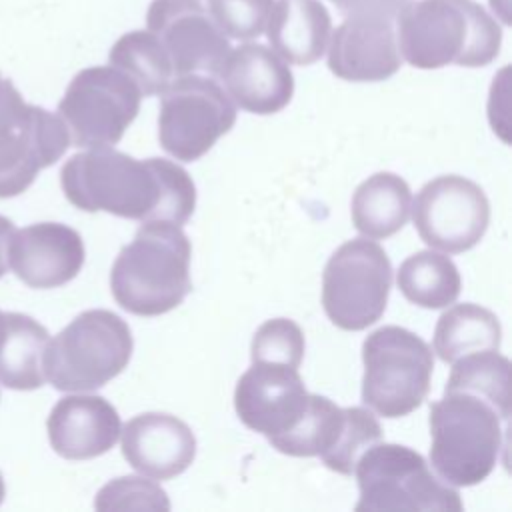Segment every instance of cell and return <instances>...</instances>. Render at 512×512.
Returning <instances> with one entry per match:
<instances>
[{
  "instance_id": "6da1fadb",
  "label": "cell",
  "mask_w": 512,
  "mask_h": 512,
  "mask_svg": "<svg viewBox=\"0 0 512 512\" xmlns=\"http://www.w3.org/2000/svg\"><path fill=\"white\" fill-rule=\"evenodd\" d=\"M66 200L84 212L186 224L196 208L190 174L166 158L138 160L112 146L74 154L60 170Z\"/></svg>"
},
{
  "instance_id": "7a4b0ae2",
  "label": "cell",
  "mask_w": 512,
  "mask_h": 512,
  "mask_svg": "<svg viewBox=\"0 0 512 512\" xmlns=\"http://www.w3.org/2000/svg\"><path fill=\"white\" fill-rule=\"evenodd\" d=\"M396 42L414 68H478L498 56L502 28L474 0H410L396 16Z\"/></svg>"
},
{
  "instance_id": "3957f363",
  "label": "cell",
  "mask_w": 512,
  "mask_h": 512,
  "mask_svg": "<svg viewBox=\"0 0 512 512\" xmlns=\"http://www.w3.org/2000/svg\"><path fill=\"white\" fill-rule=\"evenodd\" d=\"M192 246L182 226L146 220L126 244L110 270V290L120 308L136 316H160L192 290Z\"/></svg>"
},
{
  "instance_id": "277c9868",
  "label": "cell",
  "mask_w": 512,
  "mask_h": 512,
  "mask_svg": "<svg viewBox=\"0 0 512 512\" xmlns=\"http://www.w3.org/2000/svg\"><path fill=\"white\" fill-rule=\"evenodd\" d=\"M430 464L450 486H474L498 464L508 432V418L470 392L444 390L430 404Z\"/></svg>"
},
{
  "instance_id": "5b68a950",
  "label": "cell",
  "mask_w": 512,
  "mask_h": 512,
  "mask_svg": "<svg viewBox=\"0 0 512 512\" xmlns=\"http://www.w3.org/2000/svg\"><path fill=\"white\" fill-rule=\"evenodd\" d=\"M134 338L114 312H80L44 350V376L60 392H90L116 378L130 362Z\"/></svg>"
},
{
  "instance_id": "8992f818",
  "label": "cell",
  "mask_w": 512,
  "mask_h": 512,
  "mask_svg": "<svg viewBox=\"0 0 512 512\" xmlns=\"http://www.w3.org/2000/svg\"><path fill=\"white\" fill-rule=\"evenodd\" d=\"M360 500L356 512H462L454 486L442 482L416 450L392 444H372L354 468Z\"/></svg>"
},
{
  "instance_id": "52a82bcc",
  "label": "cell",
  "mask_w": 512,
  "mask_h": 512,
  "mask_svg": "<svg viewBox=\"0 0 512 512\" xmlns=\"http://www.w3.org/2000/svg\"><path fill=\"white\" fill-rule=\"evenodd\" d=\"M362 402L384 418H400L422 406L434 370L432 348L402 326H382L362 344Z\"/></svg>"
},
{
  "instance_id": "ba28073f",
  "label": "cell",
  "mask_w": 512,
  "mask_h": 512,
  "mask_svg": "<svg viewBox=\"0 0 512 512\" xmlns=\"http://www.w3.org/2000/svg\"><path fill=\"white\" fill-rule=\"evenodd\" d=\"M392 264L372 238L340 244L322 272V306L328 320L348 332L372 326L386 310Z\"/></svg>"
},
{
  "instance_id": "9c48e42d",
  "label": "cell",
  "mask_w": 512,
  "mask_h": 512,
  "mask_svg": "<svg viewBox=\"0 0 512 512\" xmlns=\"http://www.w3.org/2000/svg\"><path fill=\"white\" fill-rule=\"evenodd\" d=\"M68 146L62 118L26 104L14 82L0 74V198L22 194Z\"/></svg>"
},
{
  "instance_id": "30bf717a",
  "label": "cell",
  "mask_w": 512,
  "mask_h": 512,
  "mask_svg": "<svg viewBox=\"0 0 512 512\" xmlns=\"http://www.w3.org/2000/svg\"><path fill=\"white\" fill-rule=\"evenodd\" d=\"M142 92L136 82L114 66L80 70L58 102L70 146H114L140 110Z\"/></svg>"
},
{
  "instance_id": "8fae6325",
  "label": "cell",
  "mask_w": 512,
  "mask_h": 512,
  "mask_svg": "<svg viewBox=\"0 0 512 512\" xmlns=\"http://www.w3.org/2000/svg\"><path fill=\"white\" fill-rule=\"evenodd\" d=\"M160 96L158 140L176 160L202 158L236 122V104L210 76H176Z\"/></svg>"
},
{
  "instance_id": "7c38bea8",
  "label": "cell",
  "mask_w": 512,
  "mask_h": 512,
  "mask_svg": "<svg viewBox=\"0 0 512 512\" xmlns=\"http://www.w3.org/2000/svg\"><path fill=\"white\" fill-rule=\"evenodd\" d=\"M410 210L418 236L446 254L474 248L490 224V202L484 190L458 174L426 182Z\"/></svg>"
},
{
  "instance_id": "4fadbf2b",
  "label": "cell",
  "mask_w": 512,
  "mask_h": 512,
  "mask_svg": "<svg viewBox=\"0 0 512 512\" xmlns=\"http://www.w3.org/2000/svg\"><path fill=\"white\" fill-rule=\"evenodd\" d=\"M310 392L298 368L282 362H252L238 378L234 408L240 422L270 440L290 432L308 408Z\"/></svg>"
},
{
  "instance_id": "5bb4252c",
  "label": "cell",
  "mask_w": 512,
  "mask_h": 512,
  "mask_svg": "<svg viewBox=\"0 0 512 512\" xmlns=\"http://www.w3.org/2000/svg\"><path fill=\"white\" fill-rule=\"evenodd\" d=\"M146 26L164 44L174 76L192 72L216 76L230 52L228 36L198 0H152Z\"/></svg>"
},
{
  "instance_id": "9a60e30c",
  "label": "cell",
  "mask_w": 512,
  "mask_h": 512,
  "mask_svg": "<svg viewBox=\"0 0 512 512\" xmlns=\"http://www.w3.org/2000/svg\"><path fill=\"white\" fill-rule=\"evenodd\" d=\"M86 250L82 236L60 222H38L14 230L8 266L30 288H58L78 276Z\"/></svg>"
},
{
  "instance_id": "2e32d148",
  "label": "cell",
  "mask_w": 512,
  "mask_h": 512,
  "mask_svg": "<svg viewBox=\"0 0 512 512\" xmlns=\"http://www.w3.org/2000/svg\"><path fill=\"white\" fill-rule=\"evenodd\" d=\"M328 42V68L348 82L388 80L402 66L394 20L384 16H346Z\"/></svg>"
},
{
  "instance_id": "e0dca14e",
  "label": "cell",
  "mask_w": 512,
  "mask_h": 512,
  "mask_svg": "<svg viewBox=\"0 0 512 512\" xmlns=\"http://www.w3.org/2000/svg\"><path fill=\"white\" fill-rule=\"evenodd\" d=\"M230 100L252 114H276L294 94L288 64L268 46L246 42L230 50L216 74Z\"/></svg>"
},
{
  "instance_id": "ac0fdd59",
  "label": "cell",
  "mask_w": 512,
  "mask_h": 512,
  "mask_svg": "<svg viewBox=\"0 0 512 512\" xmlns=\"http://www.w3.org/2000/svg\"><path fill=\"white\" fill-rule=\"evenodd\" d=\"M120 444L126 462L154 480L182 474L196 458L192 428L166 412H144L130 418L120 430Z\"/></svg>"
},
{
  "instance_id": "d6986e66",
  "label": "cell",
  "mask_w": 512,
  "mask_h": 512,
  "mask_svg": "<svg viewBox=\"0 0 512 512\" xmlns=\"http://www.w3.org/2000/svg\"><path fill=\"white\" fill-rule=\"evenodd\" d=\"M52 450L66 460H90L106 454L120 438L118 410L96 394L60 398L46 420Z\"/></svg>"
},
{
  "instance_id": "ffe728a7",
  "label": "cell",
  "mask_w": 512,
  "mask_h": 512,
  "mask_svg": "<svg viewBox=\"0 0 512 512\" xmlns=\"http://www.w3.org/2000/svg\"><path fill=\"white\" fill-rule=\"evenodd\" d=\"M264 32L284 62L308 66L324 56L332 18L320 0H274Z\"/></svg>"
},
{
  "instance_id": "44dd1931",
  "label": "cell",
  "mask_w": 512,
  "mask_h": 512,
  "mask_svg": "<svg viewBox=\"0 0 512 512\" xmlns=\"http://www.w3.org/2000/svg\"><path fill=\"white\" fill-rule=\"evenodd\" d=\"M410 208L412 192L406 180L394 172H376L354 190L350 214L362 236L384 240L404 228Z\"/></svg>"
},
{
  "instance_id": "7402d4cb",
  "label": "cell",
  "mask_w": 512,
  "mask_h": 512,
  "mask_svg": "<svg viewBox=\"0 0 512 512\" xmlns=\"http://www.w3.org/2000/svg\"><path fill=\"white\" fill-rule=\"evenodd\" d=\"M48 330L28 314L8 312L0 346V384L12 390H36L44 386V350Z\"/></svg>"
},
{
  "instance_id": "603a6c76",
  "label": "cell",
  "mask_w": 512,
  "mask_h": 512,
  "mask_svg": "<svg viewBox=\"0 0 512 512\" xmlns=\"http://www.w3.org/2000/svg\"><path fill=\"white\" fill-rule=\"evenodd\" d=\"M502 326L494 312L480 304H454L436 322L432 348L436 356L452 364L454 360L484 350H500Z\"/></svg>"
},
{
  "instance_id": "cb8c5ba5",
  "label": "cell",
  "mask_w": 512,
  "mask_h": 512,
  "mask_svg": "<svg viewBox=\"0 0 512 512\" xmlns=\"http://www.w3.org/2000/svg\"><path fill=\"white\" fill-rule=\"evenodd\" d=\"M396 284L408 302L438 310L456 302L462 280L450 256L436 250H420L400 264Z\"/></svg>"
},
{
  "instance_id": "d4e9b609",
  "label": "cell",
  "mask_w": 512,
  "mask_h": 512,
  "mask_svg": "<svg viewBox=\"0 0 512 512\" xmlns=\"http://www.w3.org/2000/svg\"><path fill=\"white\" fill-rule=\"evenodd\" d=\"M348 422V410L330 398L310 394L308 408L300 422L280 438L270 440L272 448L286 456L310 458L320 456L326 462L338 448Z\"/></svg>"
},
{
  "instance_id": "484cf974",
  "label": "cell",
  "mask_w": 512,
  "mask_h": 512,
  "mask_svg": "<svg viewBox=\"0 0 512 512\" xmlns=\"http://www.w3.org/2000/svg\"><path fill=\"white\" fill-rule=\"evenodd\" d=\"M110 66L128 74L142 96L162 94L174 78L172 60L150 30H132L122 34L108 52Z\"/></svg>"
},
{
  "instance_id": "4316f807",
  "label": "cell",
  "mask_w": 512,
  "mask_h": 512,
  "mask_svg": "<svg viewBox=\"0 0 512 512\" xmlns=\"http://www.w3.org/2000/svg\"><path fill=\"white\" fill-rule=\"evenodd\" d=\"M444 390H462L492 402L510 420V360L498 350L472 352L452 362Z\"/></svg>"
},
{
  "instance_id": "83f0119b",
  "label": "cell",
  "mask_w": 512,
  "mask_h": 512,
  "mask_svg": "<svg viewBox=\"0 0 512 512\" xmlns=\"http://www.w3.org/2000/svg\"><path fill=\"white\" fill-rule=\"evenodd\" d=\"M96 510H170V500L160 484L144 476H120L104 484L94 500Z\"/></svg>"
},
{
  "instance_id": "f1b7e54d",
  "label": "cell",
  "mask_w": 512,
  "mask_h": 512,
  "mask_svg": "<svg viewBox=\"0 0 512 512\" xmlns=\"http://www.w3.org/2000/svg\"><path fill=\"white\" fill-rule=\"evenodd\" d=\"M304 332L290 318L266 320L252 338V362H282L298 368L304 358Z\"/></svg>"
},
{
  "instance_id": "f546056e",
  "label": "cell",
  "mask_w": 512,
  "mask_h": 512,
  "mask_svg": "<svg viewBox=\"0 0 512 512\" xmlns=\"http://www.w3.org/2000/svg\"><path fill=\"white\" fill-rule=\"evenodd\" d=\"M346 410H348V422H346V430H344V436L340 440V446L336 448V452L324 464L332 472L350 476V474H354L358 458L372 444L380 442L384 432H382L380 422L372 414V410H366V408H360V406H352V408H346Z\"/></svg>"
},
{
  "instance_id": "4dcf8cb0",
  "label": "cell",
  "mask_w": 512,
  "mask_h": 512,
  "mask_svg": "<svg viewBox=\"0 0 512 512\" xmlns=\"http://www.w3.org/2000/svg\"><path fill=\"white\" fill-rule=\"evenodd\" d=\"M274 0H208V14L230 38L254 40L264 34Z\"/></svg>"
},
{
  "instance_id": "1f68e13d",
  "label": "cell",
  "mask_w": 512,
  "mask_h": 512,
  "mask_svg": "<svg viewBox=\"0 0 512 512\" xmlns=\"http://www.w3.org/2000/svg\"><path fill=\"white\" fill-rule=\"evenodd\" d=\"M346 16H384L396 20L410 0H330Z\"/></svg>"
},
{
  "instance_id": "d6a6232c",
  "label": "cell",
  "mask_w": 512,
  "mask_h": 512,
  "mask_svg": "<svg viewBox=\"0 0 512 512\" xmlns=\"http://www.w3.org/2000/svg\"><path fill=\"white\" fill-rule=\"evenodd\" d=\"M14 230H16L14 222L6 216H0V278L8 270V246H10V238H12Z\"/></svg>"
},
{
  "instance_id": "836d02e7",
  "label": "cell",
  "mask_w": 512,
  "mask_h": 512,
  "mask_svg": "<svg viewBox=\"0 0 512 512\" xmlns=\"http://www.w3.org/2000/svg\"><path fill=\"white\" fill-rule=\"evenodd\" d=\"M4 332H6V314L0 310V346L4 340Z\"/></svg>"
},
{
  "instance_id": "e575fe53",
  "label": "cell",
  "mask_w": 512,
  "mask_h": 512,
  "mask_svg": "<svg viewBox=\"0 0 512 512\" xmlns=\"http://www.w3.org/2000/svg\"><path fill=\"white\" fill-rule=\"evenodd\" d=\"M4 494H6V486H4V478H2V474H0V504H2V500H4Z\"/></svg>"
}]
</instances>
